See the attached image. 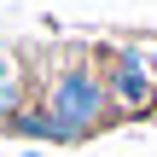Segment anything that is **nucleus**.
I'll return each mask as SVG.
<instances>
[{
  "label": "nucleus",
  "instance_id": "f257e3e1",
  "mask_svg": "<svg viewBox=\"0 0 157 157\" xmlns=\"http://www.w3.org/2000/svg\"><path fill=\"white\" fill-rule=\"evenodd\" d=\"M105 111H111V93H105V76H99L93 64L58 70V82H52V93H47V117L64 128V140H76V134H87L93 122H105Z\"/></svg>",
  "mask_w": 157,
  "mask_h": 157
},
{
  "label": "nucleus",
  "instance_id": "f03ea898",
  "mask_svg": "<svg viewBox=\"0 0 157 157\" xmlns=\"http://www.w3.org/2000/svg\"><path fill=\"white\" fill-rule=\"evenodd\" d=\"M105 93H111V105H122L128 117H146L157 105V70H151V58L122 52L117 70H105Z\"/></svg>",
  "mask_w": 157,
  "mask_h": 157
},
{
  "label": "nucleus",
  "instance_id": "7ed1b4c3",
  "mask_svg": "<svg viewBox=\"0 0 157 157\" xmlns=\"http://www.w3.org/2000/svg\"><path fill=\"white\" fill-rule=\"evenodd\" d=\"M12 128H17V134H41V140H64V128L47 117V105H35V111H17V117H12Z\"/></svg>",
  "mask_w": 157,
  "mask_h": 157
},
{
  "label": "nucleus",
  "instance_id": "20e7f679",
  "mask_svg": "<svg viewBox=\"0 0 157 157\" xmlns=\"http://www.w3.org/2000/svg\"><path fill=\"white\" fill-rule=\"evenodd\" d=\"M17 93H23V82H17V64L12 58H0V122H12L23 105H17Z\"/></svg>",
  "mask_w": 157,
  "mask_h": 157
}]
</instances>
